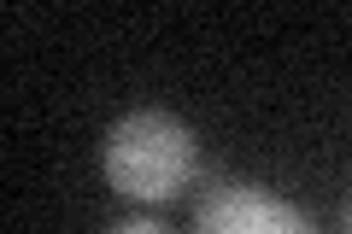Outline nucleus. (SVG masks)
<instances>
[{
    "label": "nucleus",
    "instance_id": "3",
    "mask_svg": "<svg viewBox=\"0 0 352 234\" xmlns=\"http://www.w3.org/2000/svg\"><path fill=\"white\" fill-rule=\"evenodd\" d=\"M106 234H170V229L153 222V217H129V222H118V229H106Z\"/></svg>",
    "mask_w": 352,
    "mask_h": 234
},
{
    "label": "nucleus",
    "instance_id": "2",
    "mask_svg": "<svg viewBox=\"0 0 352 234\" xmlns=\"http://www.w3.org/2000/svg\"><path fill=\"white\" fill-rule=\"evenodd\" d=\"M194 234H317L294 199L252 182H217L194 205Z\"/></svg>",
    "mask_w": 352,
    "mask_h": 234
},
{
    "label": "nucleus",
    "instance_id": "4",
    "mask_svg": "<svg viewBox=\"0 0 352 234\" xmlns=\"http://www.w3.org/2000/svg\"><path fill=\"white\" fill-rule=\"evenodd\" d=\"M346 234H352V205H346Z\"/></svg>",
    "mask_w": 352,
    "mask_h": 234
},
{
    "label": "nucleus",
    "instance_id": "1",
    "mask_svg": "<svg viewBox=\"0 0 352 234\" xmlns=\"http://www.w3.org/2000/svg\"><path fill=\"white\" fill-rule=\"evenodd\" d=\"M106 182L135 205H170L200 176V141L170 111H129L106 129Z\"/></svg>",
    "mask_w": 352,
    "mask_h": 234
}]
</instances>
